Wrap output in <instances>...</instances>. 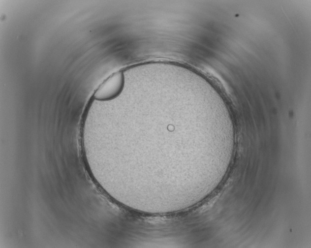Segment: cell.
I'll use <instances>...</instances> for the list:
<instances>
[{
  "label": "cell",
  "instance_id": "obj_1",
  "mask_svg": "<svg viewBox=\"0 0 311 248\" xmlns=\"http://www.w3.org/2000/svg\"><path fill=\"white\" fill-rule=\"evenodd\" d=\"M124 80L123 72L113 73L105 80L95 91L93 97L99 100H106L114 98L123 90Z\"/></svg>",
  "mask_w": 311,
  "mask_h": 248
}]
</instances>
